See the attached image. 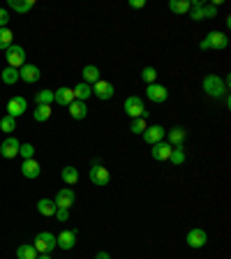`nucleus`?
<instances>
[{"label": "nucleus", "mask_w": 231, "mask_h": 259, "mask_svg": "<svg viewBox=\"0 0 231 259\" xmlns=\"http://www.w3.org/2000/svg\"><path fill=\"white\" fill-rule=\"evenodd\" d=\"M113 84H109V81L104 79H99L97 84H92V95H97L99 100H111L113 97Z\"/></svg>", "instance_id": "nucleus-15"}, {"label": "nucleus", "mask_w": 231, "mask_h": 259, "mask_svg": "<svg viewBox=\"0 0 231 259\" xmlns=\"http://www.w3.org/2000/svg\"><path fill=\"white\" fill-rule=\"evenodd\" d=\"M0 130L5 134H12L14 130H16V118H12V116H2L0 118Z\"/></svg>", "instance_id": "nucleus-32"}, {"label": "nucleus", "mask_w": 231, "mask_h": 259, "mask_svg": "<svg viewBox=\"0 0 231 259\" xmlns=\"http://www.w3.org/2000/svg\"><path fill=\"white\" fill-rule=\"evenodd\" d=\"M169 162H171L173 167H180L185 162V151H183V146H173V151H171V155H169Z\"/></svg>", "instance_id": "nucleus-31"}, {"label": "nucleus", "mask_w": 231, "mask_h": 259, "mask_svg": "<svg viewBox=\"0 0 231 259\" xmlns=\"http://www.w3.org/2000/svg\"><path fill=\"white\" fill-rule=\"evenodd\" d=\"M53 102L60 106H70L74 102V90L72 88H58V90H53Z\"/></svg>", "instance_id": "nucleus-17"}, {"label": "nucleus", "mask_w": 231, "mask_h": 259, "mask_svg": "<svg viewBox=\"0 0 231 259\" xmlns=\"http://www.w3.org/2000/svg\"><path fill=\"white\" fill-rule=\"evenodd\" d=\"M33 118L37 120V123H44V120H49V118H51V106H49V104H35Z\"/></svg>", "instance_id": "nucleus-25"}, {"label": "nucleus", "mask_w": 231, "mask_h": 259, "mask_svg": "<svg viewBox=\"0 0 231 259\" xmlns=\"http://www.w3.org/2000/svg\"><path fill=\"white\" fill-rule=\"evenodd\" d=\"M70 116H72L74 120H83L88 116V106L86 102H79V100H74L72 104H70Z\"/></svg>", "instance_id": "nucleus-19"}, {"label": "nucleus", "mask_w": 231, "mask_h": 259, "mask_svg": "<svg viewBox=\"0 0 231 259\" xmlns=\"http://www.w3.org/2000/svg\"><path fill=\"white\" fill-rule=\"evenodd\" d=\"M33 248L37 250V255H51V250L56 248V236L51 232H40L35 236Z\"/></svg>", "instance_id": "nucleus-4"}, {"label": "nucleus", "mask_w": 231, "mask_h": 259, "mask_svg": "<svg viewBox=\"0 0 231 259\" xmlns=\"http://www.w3.org/2000/svg\"><path fill=\"white\" fill-rule=\"evenodd\" d=\"M146 97L151 102H155V104H162L169 97V90L164 86H159V84H151V86L146 88Z\"/></svg>", "instance_id": "nucleus-9"}, {"label": "nucleus", "mask_w": 231, "mask_h": 259, "mask_svg": "<svg viewBox=\"0 0 231 259\" xmlns=\"http://www.w3.org/2000/svg\"><path fill=\"white\" fill-rule=\"evenodd\" d=\"M215 16H218V7L206 5V19H215Z\"/></svg>", "instance_id": "nucleus-39"}, {"label": "nucleus", "mask_w": 231, "mask_h": 259, "mask_svg": "<svg viewBox=\"0 0 231 259\" xmlns=\"http://www.w3.org/2000/svg\"><path fill=\"white\" fill-rule=\"evenodd\" d=\"M125 113L130 118H148V109L144 106V100L137 97V95H130L125 100Z\"/></svg>", "instance_id": "nucleus-3"}, {"label": "nucleus", "mask_w": 231, "mask_h": 259, "mask_svg": "<svg viewBox=\"0 0 231 259\" xmlns=\"http://www.w3.org/2000/svg\"><path fill=\"white\" fill-rule=\"evenodd\" d=\"M88 178H90L92 185H109V180H111V173L106 167H102L99 162L90 167V172H88Z\"/></svg>", "instance_id": "nucleus-6"}, {"label": "nucleus", "mask_w": 231, "mask_h": 259, "mask_svg": "<svg viewBox=\"0 0 231 259\" xmlns=\"http://www.w3.org/2000/svg\"><path fill=\"white\" fill-rule=\"evenodd\" d=\"M130 7H134V9H141V7H146V0H132V2H130Z\"/></svg>", "instance_id": "nucleus-40"}, {"label": "nucleus", "mask_w": 231, "mask_h": 259, "mask_svg": "<svg viewBox=\"0 0 231 259\" xmlns=\"http://www.w3.org/2000/svg\"><path fill=\"white\" fill-rule=\"evenodd\" d=\"M40 172H42V167H40V162L37 160H23V165H21V173L26 176V178H37L40 176Z\"/></svg>", "instance_id": "nucleus-18"}, {"label": "nucleus", "mask_w": 231, "mask_h": 259, "mask_svg": "<svg viewBox=\"0 0 231 259\" xmlns=\"http://www.w3.org/2000/svg\"><path fill=\"white\" fill-rule=\"evenodd\" d=\"M19 148H21V144H19V139H16V137H7V139L0 144V155H2V158H7V160H12V158H16V155H19Z\"/></svg>", "instance_id": "nucleus-11"}, {"label": "nucleus", "mask_w": 231, "mask_h": 259, "mask_svg": "<svg viewBox=\"0 0 231 259\" xmlns=\"http://www.w3.org/2000/svg\"><path fill=\"white\" fill-rule=\"evenodd\" d=\"M26 111H28V100L26 97H12V100L7 102V116L19 118V116H23Z\"/></svg>", "instance_id": "nucleus-10"}, {"label": "nucleus", "mask_w": 231, "mask_h": 259, "mask_svg": "<svg viewBox=\"0 0 231 259\" xmlns=\"http://www.w3.org/2000/svg\"><path fill=\"white\" fill-rule=\"evenodd\" d=\"M40 67L37 65H30V63H26V65L19 70V79L21 81H26V84H37L40 81Z\"/></svg>", "instance_id": "nucleus-14"}, {"label": "nucleus", "mask_w": 231, "mask_h": 259, "mask_svg": "<svg viewBox=\"0 0 231 259\" xmlns=\"http://www.w3.org/2000/svg\"><path fill=\"white\" fill-rule=\"evenodd\" d=\"M19 155H21L23 160H33V158H35V146H33V144H21Z\"/></svg>", "instance_id": "nucleus-36"}, {"label": "nucleus", "mask_w": 231, "mask_h": 259, "mask_svg": "<svg viewBox=\"0 0 231 259\" xmlns=\"http://www.w3.org/2000/svg\"><path fill=\"white\" fill-rule=\"evenodd\" d=\"M169 9L173 14H190V0H171Z\"/></svg>", "instance_id": "nucleus-29"}, {"label": "nucleus", "mask_w": 231, "mask_h": 259, "mask_svg": "<svg viewBox=\"0 0 231 259\" xmlns=\"http://www.w3.org/2000/svg\"><path fill=\"white\" fill-rule=\"evenodd\" d=\"M81 74H83V84H88V86H90V84H97V81H99V70H97V65H86Z\"/></svg>", "instance_id": "nucleus-23"}, {"label": "nucleus", "mask_w": 231, "mask_h": 259, "mask_svg": "<svg viewBox=\"0 0 231 259\" xmlns=\"http://www.w3.org/2000/svg\"><path fill=\"white\" fill-rule=\"evenodd\" d=\"M60 178H63V183H65V185H74V183L79 180V169H77V167H63Z\"/></svg>", "instance_id": "nucleus-21"}, {"label": "nucleus", "mask_w": 231, "mask_h": 259, "mask_svg": "<svg viewBox=\"0 0 231 259\" xmlns=\"http://www.w3.org/2000/svg\"><path fill=\"white\" fill-rule=\"evenodd\" d=\"M5 58H7V67H14V70H21V67L26 65V51L19 44H12V47L7 49Z\"/></svg>", "instance_id": "nucleus-5"}, {"label": "nucleus", "mask_w": 231, "mask_h": 259, "mask_svg": "<svg viewBox=\"0 0 231 259\" xmlns=\"http://www.w3.org/2000/svg\"><path fill=\"white\" fill-rule=\"evenodd\" d=\"M77 246V229H65V232L56 236V248L60 250H72Z\"/></svg>", "instance_id": "nucleus-12"}, {"label": "nucleus", "mask_w": 231, "mask_h": 259, "mask_svg": "<svg viewBox=\"0 0 231 259\" xmlns=\"http://www.w3.org/2000/svg\"><path fill=\"white\" fill-rule=\"evenodd\" d=\"M0 79H2V84L12 86V84H16V81H19V70H14V67H5V70H2V74H0Z\"/></svg>", "instance_id": "nucleus-30"}, {"label": "nucleus", "mask_w": 231, "mask_h": 259, "mask_svg": "<svg viewBox=\"0 0 231 259\" xmlns=\"http://www.w3.org/2000/svg\"><path fill=\"white\" fill-rule=\"evenodd\" d=\"M74 192H72V187H63V190H58L56 192V199H53V204L58 208H70L74 204Z\"/></svg>", "instance_id": "nucleus-16"}, {"label": "nucleus", "mask_w": 231, "mask_h": 259, "mask_svg": "<svg viewBox=\"0 0 231 259\" xmlns=\"http://www.w3.org/2000/svg\"><path fill=\"white\" fill-rule=\"evenodd\" d=\"M16 259H37V250L30 243H23L16 248Z\"/></svg>", "instance_id": "nucleus-28"}, {"label": "nucleus", "mask_w": 231, "mask_h": 259, "mask_svg": "<svg viewBox=\"0 0 231 259\" xmlns=\"http://www.w3.org/2000/svg\"><path fill=\"white\" fill-rule=\"evenodd\" d=\"M204 93H208L211 97H225L227 81L220 74H208V77H204Z\"/></svg>", "instance_id": "nucleus-1"}, {"label": "nucleus", "mask_w": 231, "mask_h": 259, "mask_svg": "<svg viewBox=\"0 0 231 259\" xmlns=\"http://www.w3.org/2000/svg\"><path fill=\"white\" fill-rule=\"evenodd\" d=\"M185 137H187V132H185L183 127H171V130H169V144H171V146H183Z\"/></svg>", "instance_id": "nucleus-24"}, {"label": "nucleus", "mask_w": 231, "mask_h": 259, "mask_svg": "<svg viewBox=\"0 0 231 259\" xmlns=\"http://www.w3.org/2000/svg\"><path fill=\"white\" fill-rule=\"evenodd\" d=\"M185 241H187V246L194 248V250H199V248H204L206 243H208V234L204 232V229H190L187 232V236H185Z\"/></svg>", "instance_id": "nucleus-8"}, {"label": "nucleus", "mask_w": 231, "mask_h": 259, "mask_svg": "<svg viewBox=\"0 0 231 259\" xmlns=\"http://www.w3.org/2000/svg\"><path fill=\"white\" fill-rule=\"evenodd\" d=\"M33 5H35V0H9V2H7V7H9V9H14V12H19V14L30 12V9H33Z\"/></svg>", "instance_id": "nucleus-20"}, {"label": "nucleus", "mask_w": 231, "mask_h": 259, "mask_svg": "<svg viewBox=\"0 0 231 259\" xmlns=\"http://www.w3.org/2000/svg\"><path fill=\"white\" fill-rule=\"evenodd\" d=\"M95 259H111V257H109V253H104V250H99V253L95 255Z\"/></svg>", "instance_id": "nucleus-41"}, {"label": "nucleus", "mask_w": 231, "mask_h": 259, "mask_svg": "<svg viewBox=\"0 0 231 259\" xmlns=\"http://www.w3.org/2000/svg\"><path fill=\"white\" fill-rule=\"evenodd\" d=\"M37 259H51V255H37Z\"/></svg>", "instance_id": "nucleus-42"}, {"label": "nucleus", "mask_w": 231, "mask_h": 259, "mask_svg": "<svg viewBox=\"0 0 231 259\" xmlns=\"http://www.w3.org/2000/svg\"><path fill=\"white\" fill-rule=\"evenodd\" d=\"M146 127H148V123H146V118H134L132 123H130V130H132L134 134H144Z\"/></svg>", "instance_id": "nucleus-35"}, {"label": "nucleus", "mask_w": 231, "mask_h": 259, "mask_svg": "<svg viewBox=\"0 0 231 259\" xmlns=\"http://www.w3.org/2000/svg\"><path fill=\"white\" fill-rule=\"evenodd\" d=\"M72 90H74V100H79V102H86L88 97L92 95V86L83 84V81H81V84H77V86H74Z\"/></svg>", "instance_id": "nucleus-22"}, {"label": "nucleus", "mask_w": 231, "mask_h": 259, "mask_svg": "<svg viewBox=\"0 0 231 259\" xmlns=\"http://www.w3.org/2000/svg\"><path fill=\"white\" fill-rule=\"evenodd\" d=\"M164 134H166V130L162 125H148L144 132V141L148 146H153V144H157V141H164Z\"/></svg>", "instance_id": "nucleus-13"}, {"label": "nucleus", "mask_w": 231, "mask_h": 259, "mask_svg": "<svg viewBox=\"0 0 231 259\" xmlns=\"http://www.w3.org/2000/svg\"><path fill=\"white\" fill-rule=\"evenodd\" d=\"M12 44H14V33L9 28H0V51H7Z\"/></svg>", "instance_id": "nucleus-27"}, {"label": "nucleus", "mask_w": 231, "mask_h": 259, "mask_svg": "<svg viewBox=\"0 0 231 259\" xmlns=\"http://www.w3.org/2000/svg\"><path fill=\"white\" fill-rule=\"evenodd\" d=\"M53 102V90H40V93L35 95V104H49L51 106Z\"/></svg>", "instance_id": "nucleus-34"}, {"label": "nucleus", "mask_w": 231, "mask_h": 259, "mask_svg": "<svg viewBox=\"0 0 231 259\" xmlns=\"http://www.w3.org/2000/svg\"><path fill=\"white\" fill-rule=\"evenodd\" d=\"M141 79L146 81V84H148V86H151V84H155V79H157V70H155V67H144V70H141Z\"/></svg>", "instance_id": "nucleus-33"}, {"label": "nucleus", "mask_w": 231, "mask_h": 259, "mask_svg": "<svg viewBox=\"0 0 231 259\" xmlns=\"http://www.w3.org/2000/svg\"><path fill=\"white\" fill-rule=\"evenodd\" d=\"M56 204H53L51 199H40L37 201V211L42 213V215H46V218H53V215H56Z\"/></svg>", "instance_id": "nucleus-26"}, {"label": "nucleus", "mask_w": 231, "mask_h": 259, "mask_svg": "<svg viewBox=\"0 0 231 259\" xmlns=\"http://www.w3.org/2000/svg\"><path fill=\"white\" fill-rule=\"evenodd\" d=\"M171 151H173V146L169 141H157V144L151 146V155H153V160H157V162H169Z\"/></svg>", "instance_id": "nucleus-7"}, {"label": "nucleus", "mask_w": 231, "mask_h": 259, "mask_svg": "<svg viewBox=\"0 0 231 259\" xmlns=\"http://www.w3.org/2000/svg\"><path fill=\"white\" fill-rule=\"evenodd\" d=\"M7 23H9V12L0 7V28H7Z\"/></svg>", "instance_id": "nucleus-38"}, {"label": "nucleus", "mask_w": 231, "mask_h": 259, "mask_svg": "<svg viewBox=\"0 0 231 259\" xmlns=\"http://www.w3.org/2000/svg\"><path fill=\"white\" fill-rule=\"evenodd\" d=\"M53 218H58L60 222H65L67 218H70V208H56V215Z\"/></svg>", "instance_id": "nucleus-37"}, {"label": "nucleus", "mask_w": 231, "mask_h": 259, "mask_svg": "<svg viewBox=\"0 0 231 259\" xmlns=\"http://www.w3.org/2000/svg\"><path fill=\"white\" fill-rule=\"evenodd\" d=\"M201 51H208V49H218V51H222V49L229 47V37H227L225 33H218V30H213V33H208V37H204L201 40Z\"/></svg>", "instance_id": "nucleus-2"}]
</instances>
